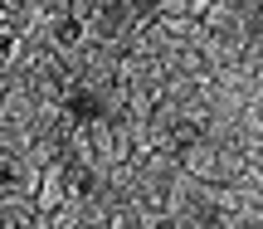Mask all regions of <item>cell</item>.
I'll return each mask as SVG.
<instances>
[{
  "mask_svg": "<svg viewBox=\"0 0 263 229\" xmlns=\"http://www.w3.org/2000/svg\"><path fill=\"white\" fill-rule=\"evenodd\" d=\"M20 54H25V34H20L10 20H0V73H10V68L20 64Z\"/></svg>",
  "mask_w": 263,
  "mask_h": 229,
  "instance_id": "6da1fadb",
  "label": "cell"
}]
</instances>
